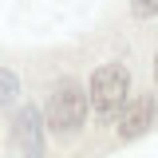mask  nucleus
I'll return each mask as SVG.
<instances>
[{"instance_id": "obj_7", "label": "nucleus", "mask_w": 158, "mask_h": 158, "mask_svg": "<svg viewBox=\"0 0 158 158\" xmlns=\"http://www.w3.org/2000/svg\"><path fill=\"white\" fill-rule=\"evenodd\" d=\"M154 71H158V59H154Z\"/></svg>"}, {"instance_id": "obj_5", "label": "nucleus", "mask_w": 158, "mask_h": 158, "mask_svg": "<svg viewBox=\"0 0 158 158\" xmlns=\"http://www.w3.org/2000/svg\"><path fill=\"white\" fill-rule=\"evenodd\" d=\"M16 99H20V79L8 67H0V111H8Z\"/></svg>"}, {"instance_id": "obj_2", "label": "nucleus", "mask_w": 158, "mask_h": 158, "mask_svg": "<svg viewBox=\"0 0 158 158\" xmlns=\"http://www.w3.org/2000/svg\"><path fill=\"white\" fill-rule=\"evenodd\" d=\"M87 91L79 87L75 79H67V83H59L52 99H48V127L56 131V135H75L79 127L87 123Z\"/></svg>"}, {"instance_id": "obj_3", "label": "nucleus", "mask_w": 158, "mask_h": 158, "mask_svg": "<svg viewBox=\"0 0 158 158\" xmlns=\"http://www.w3.org/2000/svg\"><path fill=\"white\" fill-rule=\"evenodd\" d=\"M8 142L16 158H44V118L36 107H20V115L12 118Z\"/></svg>"}, {"instance_id": "obj_1", "label": "nucleus", "mask_w": 158, "mask_h": 158, "mask_svg": "<svg viewBox=\"0 0 158 158\" xmlns=\"http://www.w3.org/2000/svg\"><path fill=\"white\" fill-rule=\"evenodd\" d=\"M127 91H131V75H127V67H118V63H103V67H95V75H91L87 107H91L103 123H115V115L123 111V103H127Z\"/></svg>"}, {"instance_id": "obj_4", "label": "nucleus", "mask_w": 158, "mask_h": 158, "mask_svg": "<svg viewBox=\"0 0 158 158\" xmlns=\"http://www.w3.org/2000/svg\"><path fill=\"white\" fill-rule=\"evenodd\" d=\"M154 95H135L123 103V111H118V135L123 138H138L150 123H154Z\"/></svg>"}, {"instance_id": "obj_6", "label": "nucleus", "mask_w": 158, "mask_h": 158, "mask_svg": "<svg viewBox=\"0 0 158 158\" xmlns=\"http://www.w3.org/2000/svg\"><path fill=\"white\" fill-rule=\"evenodd\" d=\"M131 12H135L138 20H146V16H158V0H131Z\"/></svg>"}]
</instances>
